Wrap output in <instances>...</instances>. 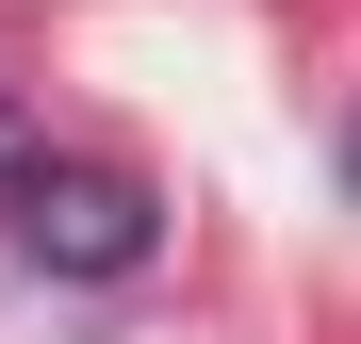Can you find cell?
<instances>
[{
    "label": "cell",
    "mask_w": 361,
    "mask_h": 344,
    "mask_svg": "<svg viewBox=\"0 0 361 344\" xmlns=\"http://www.w3.org/2000/svg\"><path fill=\"white\" fill-rule=\"evenodd\" d=\"M17 181H33V115L0 98V197H17Z\"/></svg>",
    "instance_id": "7a4b0ae2"
},
{
    "label": "cell",
    "mask_w": 361,
    "mask_h": 344,
    "mask_svg": "<svg viewBox=\"0 0 361 344\" xmlns=\"http://www.w3.org/2000/svg\"><path fill=\"white\" fill-rule=\"evenodd\" d=\"M17 246H33L49 279H132V262L164 246V213H148L132 181H99V164H33V181H17Z\"/></svg>",
    "instance_id": "6da1fadb"
}]
</instances>
